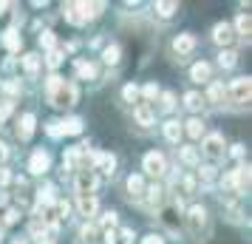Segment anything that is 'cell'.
I'll use <instances>...</instances> for the list:
<instances>
[{
    "label": "cell",
    "mask_w": 252,
    "mask_h": 244,
    "mask_svg": "<svg viewBox=\"0 0 252 244\" xmlns=\"http://www.w3.org/2000/svg\"><path fill=\"white\" fill-rule=\"evenodd\" d=\"M46 91H48V103L57 105V108H68V105L77 103V88H74L71 82L60 80V77H51V80H48Z\"/></svg>",
    "instance_id": "1"
},
{
    "label": "cell",
    "mask_w": 252,
    "mask_h": 244,
    "mask_svg": "<svg viewBox=\"0 0 252 244\" xmlns=\"http://www.w3.org/2000/svg\"><path fill=\"white\" fill-rule=\"evenodd\" d=\"M99 9H102V3H68L63 12H65L68 23L82 26V23H88V20H94L99 14Z\"/></svg>",
    "instance_id": "2"
},
{
    "label": "cell",
    "mask_w": 252,
    "mask_h": 244,
    "mask_svg": "<svg viewBox=\"0 0 252 244\" xmlns=\"http://www.w3.org/2000/svg\"><path fill=\"white\" fill-rule=\"evenodd\" d=\"M250 94H252V82L247 77H241V80H235L229 85V97H232V103H238V105L250 103Z\"/></svg>",
    "instance_id": "3"
},
{
    "label": "cell",
    "mask_w": 252,
    "mask_h": 244,
    "mask_svg": "<svg viewBox=\"0 0 252 244\" xmlns=\"http://www.w3.org/2000/svg\"><path fill=\"white\" fill-rule=\"evenodd\" d=\"M187 224H190L193 236H201V227L207 224V210L201 205H193V208L187 210Z\"/></svg>",
    "instance_id": "4"
},
{
    "label": "cell",
    "mask_w": 252,
    "mask_h": 244,
    "mask_svg": "<svg viewBox=\"0 0 252 244\" xmlns=\"http://www.w3.org/2000/svg\"><path fill=\"white\" fill-rule=\"evenodd\" d=\"M201 151H204L210 159H224V139H221L218 134H210V137H204Z\"/></svg>",
    "instance_id": "5"
},
{
    "label": "cell",
    "mask_w": 252,
    "mask_h": 244,
    "mask_svg": "<svg viewBox=\"0 0 252 244\" xmlns=\"http://www.w3.org/2000/svg\"><path fill=\"white\" fill-rule=\"evenodd\" d=\"M145 171H148L150 176H161L164 171H167V162H164V156L156 151L145 153Z\"/></svg>",
    "instance_id": "6"
},
{
    "label": "cell",
    "mask_w": 252,
    "mask_h": 244,
    "mask_svg": "<svg viewBox=\"0 0 252 244\" xmlns=\"http://www.w3.org/2000/svg\"><path fill=\"white\" fill-rule=\"evenodd\" d=\"M94 187H96V176L91 171H80V176H77V193L80 196H91Z\"/></svg>",
    "instance_id": "7"
},
{
    "label": "cell",
    "mask_w": 252,
    "mask_h": 244,
    "mask_svg": "<svg viewBox=\"0 0 252 244\" xmlns=\"http://www.w3.org/2000/svg\"><path fill=\"white\" fill-rule=\"evenodd\" d=\"M48 165H51V156H48L46 151H37V153H32V159H29V171H32V174H46Z\"/></svg>",
    "instance_id": "8"
},
{
    "label": "cell",
    "mask_w": 252,
    "mask_h": 244,
    "mask_svg": "<svg viewBox=\"0 0 252 244\" xmlns=\"http://www.w3.org/2000/svg\"><path fill=\"white\" fill-rule=\"evenodd\" d=\"M94 165H96V171H99V174L111 176V174H114V168H116V159L111 156V153H96V156H94Z\"/></svg>",
    "instance_id": "9"
},
{
    "label": "cell",
    "mask_w": 252,
    "mask_h": 244,
    "mask_svg": "<svg viewBox=\"0 0 252 244\" xmlns=\"http://www.w3.org/2000/svg\"><path fill=\"white\" fill-rule=\"evenodd\" d=\"M232 26L229 23H218L216 29H213V40H216L218 46H227V43H232Z\"/></svg>",
    "instance_id": "10"
},
{
    "label": "cell",
    "mask_w": 252,
    "mask_h": 244,
    "mask_svg": "<svg viewBox=\"0 0 252 244\" xmlns=\"http://www.w3.org/2000/svg\"><path fill=\"white\" fill-rule=\"evenodd\" d=\"M193 46H195L193 35H179L173 40V51H176V54H187V51H193Z\"/></svg>",
    "instance_id": "11"
},
{
    "label": "cell",
    "mask_w": 252,
    "mask_h": 244,
    "mask_svg": "<svg viewBox=\"0 0 252 244\" xmlns=\"http://www.w3.org/2000/svg\"><path fill=\"white\" fill-rule=\"evenodd\" d=\"M82 153H85V145L82 148H71L68 153H65V159H63V165H65V171H77L82 162Z\"/></svg>",
    "instance_id": "12"
},
{
    "label": "cell",
    "mask_w": 252,
    "mask_h": 244,
    "mask_svg": "<svg viewBox=\"0 0 252 244\" xmlns=\"http://www.w3.org/2000/svg\"><path fill=\"white\" fill-rule=\"evenodd\" d=\"M34 114H23V119H20V128H17V137L20 139H29L32 134H34Z\"/></svg>",
    "instance_id": "13"
},
{
    "label": "cell",
    "mask_w": 252,
    "mask_h": 244,
    "mask_svg": "<svg viewBox=\"0 0 252 244\" xmlns=\"http://www.w3.org/2000/svg\"><path fill=\"white\" fill-rule=\"evenodd\" d=\"M20 43H23V40H20V35H17L14 29H6V32H3V46L9 48V51H20Z\"/></svg>",
    "instance_id": "14"
},
{
    "label": "cell",
    "mask_w": 252,
    "mask_h": 244,
    "mask_svg": "<svg viewBox=\"0 0 252 244\" xmlns=\"http://www.w3.org/2000/svg\"><path fill=\"white\" fill-rule=\"evenodd\" d=\"M40 66H43V57H40V54H26V57H23L26 74H32V77H34L37 71H40Z\"/></svg>",
    "instance_id": "15"
},
{
    "label": "cell",
    "mask_w": 252,
    "mask_h": 244,
    "mask_svg": "<svg viewBox=\"0 0 252 244\" xmlns=\"http://www.w3.org/2000/svg\"><path fill=\"white\" fill-rule=\"evenodd\" d=\"M77 205H80V213H82V216H94V213H96V208H99L94 196H80V199H77Z\"/></svg>",
    "instance_id": "16"
},
{
    "label": "cell",
    "mask_w": 252,
    "mask_h": 244,
    "mask_svg": "<svg viewBox=\"0 0 252 244\" xmlns=\"http://www.w3.org/2000/svg\"><path fill=\"white\" fill-rule=\"evenodd\" d=\"M139 125H153V111H150V105H136V111H133Z\"/></svg>",
    "instance_id": "17"
},
{
    "label": "cell",
    "mask_w": 252,
    "mask_h": 244,
    "mask_svg": "<svg viewBox=\"0 0 252 244\" xmlns=\"http://www.w3.org/2000/svg\"><path fill=\"white\" fill-rule=\"evenodd\" d=\"M190 77H193L195 82L210 80V66H207V63H195L193 69H190Z\"/></svg>",
    "instance_id": "18"
},
{
    "label": "cell",
    "mask_w": 252,
    "mask_h": 244,
    "mask_svg": "<svg viewBox=\"0 0 252 244\" xmlns=\"http://www.w3.org/2000/svg\"><path fill=\"white\" fill-rule=\"evenodd\" d=\"M235 187L238 190H250V168H238L235 171Z\"/></svg>",
    "instance_id": "19"
},
{
    "label": "cell",
    "mask_w": 252,
    "mask_h": 244,
    "mask_svg": "<svg viewBox=\"0 0 252 244\" xmlns=\"http://www.w3.org/2000/svg\"><path fill=\"white\" fill-rule=\"evenodd\" d=\"M127 190H130V196H145V182H142V176H130V179H127Z\"/></svg>",
    "instance_id": "20"
},
{
    "label": "cell",
    "mask_w": 252,
    "mask_h": 244,
    "mask_svg": "<svg viewBox=\"0 0 252 244\" xmlns=\"http://www.w3.org/2000/svg\"><path fill=\"white\" fill-rule=\"evenodd\" d=\"M164 137H167L170 142H179V137H182V125H179L176 119H170V122L164 125Z\"/></svg>",
    "instance_id": "21"
},
{
    "label": "cell",
    "mask_w": 252,
    "mask_h": 244,
    "mask_svg": "<svg viewBox=\"0 0 252 244\" xmlns=\"http://www.w3.org/2000/svg\"><path fill=\"white\" fill-rule=\"evenodd\" d=\"M77 74H80L82 80H94L96 77V66L94 63H77Z\"/></svg>",
    "instance_id": "22"
},
{
    "label": "cell",
    "mask_w": 252,
    "mask_h": 244,
    "mask_svg": "<svg viewBox=\"0 0 252 244\" xmlns=\"http://www.w3.org/2000/svg\"><path fill=\"white\" fill-rule=\"evenodd\" d=\"M145 193H148V202H150V208H159L161 205V193H164V190H161L159 185H153V187H148V190H145Z\"/></svg>",
    "instance_id": "23"
},
{
    "label": "cell",
    "mask_w": 252,
    "mask_h": 244,
    "mask_svg": "<svg viewBox=\"0 0 252 244\" xmlns=\"http://www.w3.org/2000/svg\"><path fill=\"white\" fill-rule=\"evenodd\" d=\"M224 85H221V82H213V85H210V91H207V100H210V103H221V100H224Z\"/></svg>",
    "instance_id": "24"
},
{
    "label": "cell",
    "mask_w": 252,
    "mask_h": 244,
    "mask_svg": "<svg viewBox=\"0 0 252 244\" xmlns=\"http://www.w3.org/2000/svg\"><path fill=\"white\" fill-rule=\"evenodd\" d=\"M187 134H190V137H193V139H198V137H201V134H204V122H201V119H190V122H187Z\"/></svg>",
    "instance_id": "25"
},
{
    "label": "cell",
    "mask_w": 252,
    "mask_h": 244,
    "mask_svg": "<svg viewBox=\"0 0 252 244\" xmlns=\"http://www.w3.org/2000/svg\"><path fill=\"white\" fill-rule=\"evenodd\" d=\"M60 128H63V134H80L82 131V122L74 116V119H65V122H60Z\"/></svg>",
    "instance_id": "26"
},
{
    "label": "cell",
    "mask_w": 252,
    "mask_h": 244,
    "mask_svg": "<svg viewBox=\"0 0 252 244\" xmlns=\"http://www.w3.org/2000/svg\"><path fill=\"white\" fill-rule=\"evenodd\" d=\"M184 105H187L190 111H198V108H201V94L190 91V94H187V97H184Z\"/></svg>",
    "instance_id": "27"
},
{
    "label": "cell",
    "mask_w": 252,
    "mask_h": 244,
    "mask_svg": "<svg viewBox=\"0 0 252 244\" xmlns=\"http://www.w3.org/2000/svg\"><path fill=\"white\" fill-rule=\"evenodd\" d=\"M235 26H238V35L250 37V29H252V23H250V17H247V14H238V20H235Z\"/></svg>",
    "instance_id": "28"
},
{
    "label": "cell",
    "mask_w": 252,
    "mask_h": 244,
    "mask_svg": "<svg viewBox=\"0 0 252 244\" xmlns=\"http://www.w3.org/2000/svg\"><path fill=\"white\" fill-rule=\"evenodd\" d=\"M102 57H105V63H108V66H116V63H119V46H108Z\"/></svg>",
    "instance_id": "29"
},
{
    "label": "cell",
    "mask_w": 252,
    "mask_h": 244,
    "mask_svg": "<svg viewBox=\"0 0 252 244\" xmlns=\"http://www.w3.org/2000/svg\"><path fill=\"white\" fill-rule=\"evenodd\" d=\"M218 63H221V69H232L235 66V51H221L218 54Z\"/></svg>",
    "instance_id": "30"
},
{
    "label": "cell",
    "mask_w": 252,
    "mask_h": 244,
    "mask_svg": "<svg viewBox=\"0 0 252 244\" xmlns=\"http://www.w3.org/2000/svg\"><path fill=\"white\" fill-rule=\"evenodd\" d=\"M176 9H179V3H156V12H159L161 17H170Z\"/></svg>",
    "instance_id": "31"
},
{
    "label": "cell",
    "mask_w": 252,
    "mask_h": 244,
    "mask_svg": "<svg viewBox=\"0 0 252 244\" xmlns=\"http://www.w3.org/2000/svg\"><path fill=\"white\" fill-rule=\"evenodd\" d=\"M198 176H201V182H213L216 179V168L213 165H204V168H198Z\"/></svg>",
    "instance_id": "32"
},
{
    "label": "cell",
    "mask_w": 252,
    "mask_h": 244,
    "mask_svg": "<svg viewBox=\"0 0 252 244\" xmlns=\"http://www.w3.org/2000/svg\"><path fill=\"white\" fill-rule=\"evenodd\" d=\"M182 159L187 165H195L198 162V151H195V148H182Z\"/></svg>",
    "instance_id": "33"
},
{
    "label": "cell",
    "mask_w": 252,
    "mask_h": 244,
    "mask_svg": "<svg viewBox=\"0 0 252 244\" xmlns=\"http://www.w3.org/2000/svg\"><path fill=\"white\" fill-rule=\"evenodd\" d=\"M54 202V187L48 185L46 190H40V205H51Z\"/></svg>",
    "instance_id": "34"
},
{
    "label": "cell",
    "mask_w": 252,
    "mask_h": 244,
    "mask_svg": "<svg viewBox=\"0 0 252 244\" xmlns=\"http://www.w3.org/2000/svg\"><path fill=\"white\" fill-rule=\"evenodd\" d=\"M60 63H63V51H57V48H54V51L48 54V66H51V69H57Z\"/></svg>",
    "instance_id": "35"
},
{
    "label": "cell",
    "mask_w": 252,
    "mask_h": 244,
    "mask_svg": "<svg viewBox=\"0 0 252 244\" xmlns=\"http://www.w3.org/2000/svg\"><path fill=\"white\" fill-rule=\"evenodd\" d=\"M136 85H125V91H122V97H125L127 103H133V100H136Z\"/></svg>",
    "instance_id": "36"
},
{
    "label": "cell",
    "mask_w": 252,
    "mask_h": 244,
    "mask_svg": "<svg viewBox=\"0 0 252 244\" xmlns=\"http://www.w3.org/2000/svg\"><path fill=\"white\" fill-rule=\"evenodd\" d=\"M221 185L229 187V190H235V171H229V174L224 176V179H221Z\"/></svg>",
    "instance_id": "37"
},
{
    "label": "cell",
    "mask_w": 252,
    "mask_h": 244,
    "mask_svg": "<svg viewBox=\"0 0 252 244\" xmlns=\"http://www.w3.org/2000/svg\"><path fill=\"white\" fill-rule=\"evenodd\" d=\"M57 213H60V219H68L71 205H68V202H57Z\"/></svg>",
    "instance_id": "38"
},
{
    "label": "cell",
    "mask_w": 252,
    "mask_h": 244,
    "mask_svg": "<svg viewBox=\"0 0 252 244\" xmlns=\"http://www.w3.org/2000/svg\"><path fill=\"white\" fill-rule=\"evenodd\" d=\"M46 131H48V137H63V128H60V122H48Z\"/></svg>",
    "instance_id": "39"
},
{
    "label": "cell",
    "mask_w": 252,
    "mask_h": 244,
    "mask_svg": "<svg viewBox=\"0 0 252 244\" xmlns=\"http://www.w3.org/2000/svg\"><path fill=\"white\" fill-rule=\"evenodd\" d=\"M40 43H43V48H54V35H51V32H43Z\"/></svg>",
    "instance_id": "40"
},
{
    "label": "cell",
    "mask_w": 252,
    "mask_h": 244,
    "mask_svg": "<svg viewBox=\"0 0 252 244\" xmlns=\"http://www.w3.org/2000/svg\"><path fill=\"white\" fill-rule=\"evenodd\" d=\"M173 105H176L173 103V94H161V111H170Z\"/></svg>",
    "instance_id": "41"
},
{
    "label": "cell",
    "mask_w": 252,
    "mask_h": 244,
    "mask_svg": "<svg viewBox=\"0 0 252 244\" xmlns=\"http://www.w3.org/2000/svg\"><path fill=\"white\" fill-rule=\"evenodd\" d=\"M82 239H85L88 244H94V239H96V230H94V227H85V230H82Z\"/></svg>",
    "instance_id": "42"
},
{
    "label": "cell",
    "mask_w": 252,
    "mask_h": 244,
    "mask_svg": "<svg viewBox=\"0 0 252 244\" xmlns=\"http://www.w3.org/2000/svg\"><path fill=\"white\" fill-rule=\"evenodd\" d=\"M156 94H159V88H156V85H153V82H150V85H145V97H148V100H153V97H156Z\"/></svg>",
    "instance_id": "43"
},
{
    "label": "cell",
    "mask_w": 252,
    "mask_h": 244,
    "mask_svg": "<svg viewBox=\"0 0 252 244\" xmlns=\"http://www.w3.org/2000/svg\"><path fill=\"white\" fill-rule=\"evenodd\" d=\"M17 219H20V213H17V210H9V213H6V224H14Z\"/></svg>",
    "instance_id": "44"
},
{
    "label": "cell",
    "mask_w": 252,
    "mask_h": 244,
    "mask_svg": "<svg viewBox=\"0 0 252 244\" xmlns=\"http://www.w3.org/2000/svg\"><path fill=\"white\" fill-rule=\"evenodd\" d=\"M102 224H105V227H108V224H116V213H114V210H111V213H105Z\"/></svg>",
    "instance_id": "45"
},
{
    "label": "cell",
    "mask_w": 252,
    "mask_h": 244,
    "mask_svg": "<svg viewBox=\"0 0 252 244\" xmlns=\"http://www.w3.org/2000/svg\"><path fill=\"white\" fill-rule=\"evenodd\" d=\"M6 156H9V148H6V145H3V142H0V165L6 162Z\"/></svg>",
    "instance_id": "46"
},
{
    "label": "cell",
    "mask_w": 252,
    "mask_h": 244,
    "mask_svg": "<svg viewBox=\"0 0 252 244\" xmlns=\"http://www.w3.org/2000/svg\"><path fill=\"white\" fill-rule=\"evenodd\" d=\"M142 244H164V242H161L159 236H148V239H145Z\"/></svg>",
    "instance_id": "47"
},
{
    "label": "cell",
    "mask_w": 252,
    "mask_h": 244,
    "mask_svg": "<svg viewBox=\"0 0 252 244\" xmlns=\"http://www.w3.org/2000/svg\"><path fill=\"white\" fill-rule=\"evenodd\" d=\"M6 182H9V171H3V168H0V185H6Z\"/></svg>",
    "instance_id": "48"
},
{
    "label": "cell",
    "mask_w": 252,
    "mask_h": 244,
    "mask_svg": "<svg viewBox=\"0 0 252 244\" xmlns=\"http://www.w3.org/2000/svg\"><path fill=\"white\" fill-rule=\"evenodd\" d=\"M0 205H6V193L3 190H0Z\"/></svg>",
    "instance_id": "49"
},
{
    "label": "cell",
    "mask_w": 252,
    "mask_h": 244,
    "mask_svg": "<svg viewBox=\"0 0 252 244\" xmlns=\"http://www.w3.org/2000/svg\"><path fill=\"white\" fill-rule=\"evenodd\" d=\"M0 128H3V116H0Z\"/></svg>",
    "instance_id": "50"
}]
</instances>
